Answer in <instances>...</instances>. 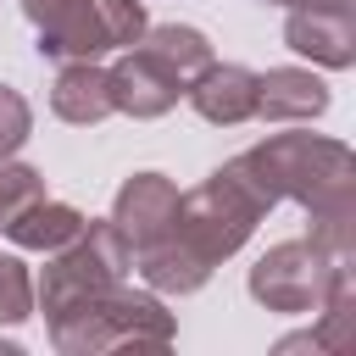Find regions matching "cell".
<instances>
[{"label": "cell", "mask_w": 356, "mask_h": 356, "mask_svg": "<svg viewBox=\"0 0 356 356\" xmlns=\"http://www.w3.org/2000/svg\"><path fill=\"white\" fill-rule=\"evenodd\" d=\"M334 261L328 250H317L312 239H278L256 256L250 267V300L267 306V312H284V317H306L323 306L328 295V278H334Z\"/></svg>", "instance_id": "cell-4"}, {"label": "cell", "mask_w": 356, "mask_h": 356, "mask_svg": "<svg viewBox=\"0 0 356 356\" xmlns=\"http://www.w3.org/2000/svg\"><path fill=\"white\" fill-rule=\"evenodd\" d=\"M67 6H72V0H22V17H28L33 28H50V22H56Z\"/></svg>", "instance_id": "cell-17"}, {"label": "cell", "mask_w": 356, "mask_h": 356, "mask_svg": "<svg viewBox=\"0 0 356 356\" xmlns=\"http://www.w3.org/2000/svg\"><path fill=\"white\" fill-rule=\"evenodd\" d=\"M139 44H145V50H150V56H156L184 89L217 61V56H211V39H206L200 28H189V22H156V28L139 33Z\"/></svg>", "instance_id": "cell-12"}, {"label": "cell", "mask_w": 356, "mask_h": 356, "mask_svg": "<svg viewBox=\"0 0 356 356\" xmlns=\"http://www.w3.org/2000/svg\"><path fill=\"white\" fill-rule=\"evenodd\" d=\"M106 78H111V106L122 111V117H139V122H150V117H167L178 100H184V83L134 39L111 67H106Z\"/></svg>", "instance_id": "cell-7"}, {"label": "cell", "mask_w": 356, "mask_h": 356, "mask_svg": "<svg viewBox=\"0 0 356 356\" xmlns=\"http://www.w3.org/2000/svg\"><path fill=\"white\" fill-rule=\"evenodd\" d=\"M128 267H134V256H128V239L117 234V222H111V217H89V222L78 228V239H67L61 250L44 256V273L33 278V306H39L44 323H50V317H61L67 306H78V300L122 284Z\"/></svg>", "instance_id": "cell-3"}, {"label": "cell", "mask_w": 356, "mask_h": 356, "mask_svg": "<svg viewBox=\"0 0 356 356\" xmlns=\"http://www.w3.org/2000/svg\"><path fill=\"white\" fill-rule=\"evenodd\" d=\"M28 134H33V111H28V100H22L11 83H0V161L17 156V150L28 145Z\"/></svg>", "instance_id": "cell-16"}, {"label": "cell", "mask_w": 356, "mask_h": 356, "mask_svg": "<svg viewBox=\"0 0 356 356\" xmlns=\"http://www.w3.org/2000/svg\"><path fill=\"white\" fill-rule=\"evenodd\" d=\"M284 44L312 56L328 72L356 67V0H328V6H289L284 17Z\"/></svg>", "instance_id": "cell-6"}, {"label": "cell", "mask_w": 356, "mask_h": 356, "mask_svg": "<svg viewBox=\"0 0 356 356\" xmlns=\"http://www.w3.org/2000/svg\"><path fill=\"white\" fill-rule=\"evenodd\" d=\"M239 178L273 211L295 200L306 211V239L328 256H350L356 245V161L339 139L323 134H267L261 145L234 156Z\"/></svg>", "instance_id": "cell-1"}, {"label": "cell", "mask_w": 356, "mask_h": 356, "mask_svg": "<svg viewBox=\"0 0 356 356\" xmlns=\"http://www.w3.org/2000/svg\"><path fill=\"white\" fill-rule=\"evenodd\" d=\"M33 317V273L22 256H0V323L17 328Z\"/></svg>", "instance_id": "cell-15"}, {"label": "cell", "mask_w": 356, "mask_h": 356, "mask_svg": "<svg viewBox=\"0 0 356 356\" xmlns=\"http://www.w3.org/2000/svg\"><path fill=\"white\" fill-rule=\"evenodd\" d=\"M50 111L72 128H95L106 122L117 106H111V78L100 61H61L56 83H50Z\"/></svg>", "instance_id": "cell-11"}, {"label": "cell", "mask_w": 356, "mask_h": 356, "mask_svg": "<svg viewBox=\"0 0 356 356\" xmlns=\"http://www.w3.org/2000/svg\"><path fill=\"white\" fill-rule=\"evenodd\" d=\"M328 111V83L312 67H267L256 72V117L261 122H312Z\"/></svg>", "instance_id": "cell-10"}, {"label": "cell", "mask_w": 356, "mask_h": 356, "mask_svg": "<svg viewBox=\"0 0 356 356\" xmlns=\"http://www.w3.org/2000/svg\"><path fill=\"white\" fill-rule=\"evenodd\" d=\"M111 222L128 239V256L145 250V245H156L178 222V184L167 172H134V178H122V189L111 200Z\"/></svg>", "instance_id": "cell-8"}, {"label": "cell", "mask_w": 356, "mask_h": 356, "mask_svg": "<svg viewBox=\"0 0 356 356\" xmlns=\"http://www.w3.org/2000/svg\"><path fill=\"white\" fill-rule=\"evenodd\" d=\"M83 222H89V217H83L78 206H67V200H50V195H44V200H33L17 222H6L0 234H6L11 245H22V250H44V256H50V250H61L67 239H78V228H83Z\"/></svg>", "instance_id": "cell-13"}, {"label": "cell", "mask_w": 356, "mask_h": 356, "mask_svg": "<svg viewBox=\"0 0 356 356\" xmlns=\"http://www.w3.org/2000/svg\"><path fill=\"white\" fill-rule=\"evenodd\" d=\"M267 6H284L289 11V6H328V0H267Z\"/></svg>", "instance_id": "cell-18"}, {"label": "cell", "mask_w": 356, "mask_h": 356, "mask_svg": "<svg viewBox=\"0 0 356 356\" xmlns=\"http://www.w3.org/2000/svg\"><path fill=\"white\" fill-rule=\"evenodd\" d=\"M139 0H72L50 28H39V56L50 61H100L106 50H128L145 33Z\"/></svg>", "instance_id": "cell-5"}, {"label": "cell", "mask_w": 356, "mask_h": 356, "mask_svg": "<svg viewBox=\"0 0 356 356\" xmlns=\"http://www.w3.org/2000/svg\"><path fill=\"white\" fill-rule=\"evenodd\" d=\"M33 200H44V178H39L28 161H11V156H6V161H0V228L17 222Z\"/></svg>", "instance_id": "cell-14"}, {"label": "cell", "mask_w": 356, "mask_h": 356, "mask_svg": "<svg viewBox=\"0 0 356 356\" xmlns=\"http://www.w3.org/2000/svg\"><path fill=\"white\" fill-rule=\"evenodd\" d=\"M184 100L211 122V128H239L256 117V72L239 67V61H211L189 89Z\"/></svg>", "instance_id": "cell-9"}, {"label": "cell", "mask_w": 356, "mask_h": 356, "mask_svg": "<svg viewBox=\"0 0 356 356\" xmlns=\"http://www.w3.org/2000/svg\"><path fill=\"white\" fill-rule=\"evenodd\" d=\"M172 334H178V323L161 306V295L134 289L128 278L67 306L61 317H50V345L61 356H100V350H128V345L161 350V345H172Z\"/></svg>", "instance_id": "cell-2"}]
</instances>
